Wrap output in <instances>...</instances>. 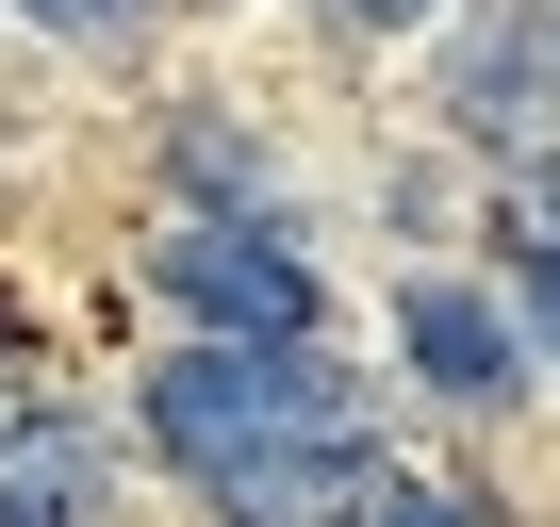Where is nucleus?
<instances>
[{
    "label": "nucleus",
    "instance_id": "obj_1",
    "mask_svg": "<svg viewBox=\"0 0 560 527\" xmlns=\"http://www.w3.org/2000/svg\"><path fill=\"white\" fill-rule=\"evenodd\" d=\"M298 429H363V379L314 330H198V347L149 363V445L182 478H214L247 445H298Z\"/></svg>",
    "mask_w": 560,
    "mask_h": 527
},
{
    "label": "nucleus",
    "instance_id": "obj_2",
    "mask_svg": "<svg viewBox=\"0 0 560 527\" xmlns=\"http://www.w3.org/2000/svg\"><path fill=\"white\" fill-rule=\"evenodd\" d=\"M149 281H165L198 330H314V264L280 247V231H247V214H182V231L149 247Z\"/></svg>",
    "mask_w": 560,
    "mask_h": 527
},
{
    "label": "nucleus",
    "instance_id": "obj_3",
    "mask_svg": "<svg viewBox=\"0 0 560 527\" xmlns=\"http://www.w3.org/2000/svg\"><path fill=\"white\" fill-rule=\"evenodd\" d=\"M198 494H214V527H363L380 445H363V429H298V445H247V461H214Z\"/></svg>",
    "mask_w": 560,
    "mask_h": 527
},
{
    "label": "nucleus",
    "instance_id": "obj_4",
    "mask_svg": "<svg viewBox=\"0 0 560 527\" xmlns=\"http://www.w3.org/2000/svg\"><path fill=\"white\" fill-rule=\"evenodd\" d=\"M116 511V445L83 412H0V527H100Z\"/></svg>",
    "mask_w": 560,
    "mask_h": 527
},
{
    "label": "nucleus",
    "instance_id": "obj_5",
    "mask_svg": "<svg viewBox=\"0 0 560 527\" xmlns=\"http://www.w3.org/2000/svg\"><path fill=\"white\" fill-rule=\"evenodd\" d=\"M396 347H412V379H445V396H511V314L462 297V281H429V297L396 314Z\"/></svg>",
    "mask_w": 560,
    "mask_h": 527
},
{
    "label": "nucleus",
    "instance_id": "obj_6",
    "mask_svg": "<svg viewBox=\"0 0 560 527\" xmlns=\"http://www.w3.org/2000/svg\"><path fill=\"white\" fill-rule=\"evenodd\" d=\"M462 132H527V17L462 50Z\"/></svg>",
    "mask_w": 560,
    "mask_h": 527
},
{
    "label": "nucleus",
    "instance_id": "obj_7",
    "mask_svg": "<svg viewBox=\"0 0 560 527\" xmlns=\"http://www.w3.org/2000/svg\"><path fill=\"white\" fill-rule=\"evenodd\" d=\"M18 17H50V34H149V0H18Z\"/></svg>",
    "mask_w": 560,
    "mask_h": 527
},
{
    "label": "nucleus",
    "instance_id": "obj_8",
    "mask_svg": "<svg viewBox=\"0 0 560 527\" xmlns=\"http://www.w3.org/2000/svg\"><path fill=\"white\" fill-rule=\"evenodd\" d=\"M363 527H462V494H412V478H380V494H363Z\"/></svg>",
    "mask_w": 560,
    "mask_h": 527
},
{
    "label": "nucleus",
    "instance_id": "obj_9",
    "mask_svg": "<svg viewBox=\"0 0 560 527\" xmlns=\"http://www.w3.org/2000/svg\"><path fill=\"white\" fill-rule=\"evenodd\" d=\"M330 17H363V34H412V17H429V0H330Z\"/></svg>",
    "mask_w": 560,
    "mask_h": 527
},
{
    "label": "nucleus",
    "instance_id": "obj_10",
    "mask_svg": "<svg viewBox=\"0 0 560 527\" xmlns=\"http://www.w3.org/2000/svg\"><path fill=\"white\" fill-rule=\"evenodd\" d=\"M527 297H544V330H560V231H544V281H527Z\"/></svg>",
    "mask_w": 560,
    "mask_h": 527
},
{
    "label": "nucleus",
    "instance_id": "obj_11",
    "mask_svg": "<svg viewBox=\"0 0 560 527\" xmlns=\"http://www.w3.org/2000/svg\"><path fill=\"white\" fill-rule=\"evenodd\" d=\"M0 412H18V330H0Z\"/></svg>",
    "mask_w": 560,
    "mask_h": 527
}]
</instances>
